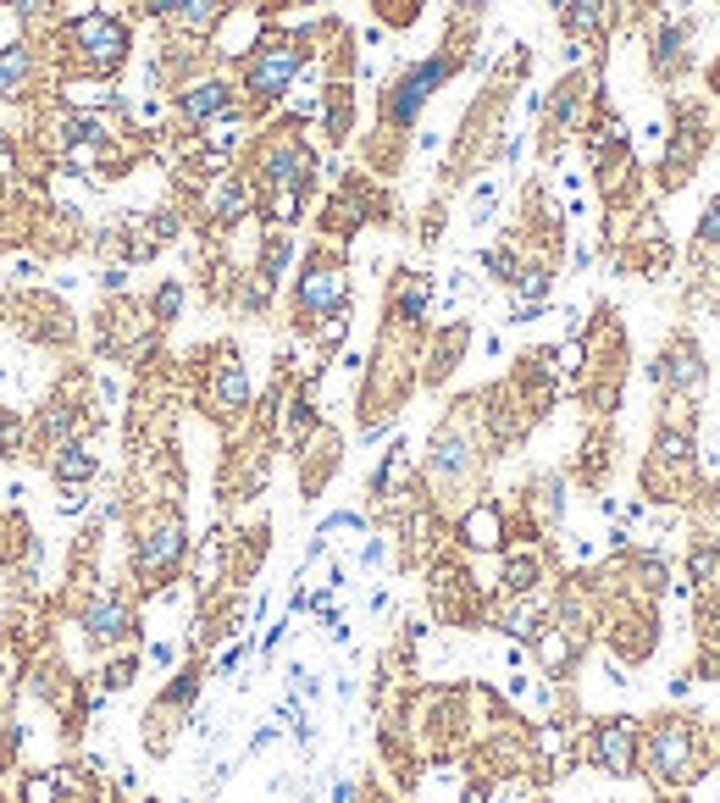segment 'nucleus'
<instances>
[{"label": "nucleus", "mask_w": 720, "mask_h": 803, "mask_svg": "<svg viewBox=\"0 0 720 803\" xmlns=\"http://www.w3.org/2000/svg\"><path fill=\"white\" fill-rule=\"evenodd\" d=\"M643 770L660 787H687V781L704 776V732H698V720L687 715H665L654 720L643 732V748H637Z\"/></svg>", "instance_id": "f257e3e1"}, {"label": "nucleus", "mask_w": 720, "mask_h": 803, "mask_svg": "<svg viewBox=\"0 0 720 803\" xmlns=\"http://www.w3.org/2000/svg\"><path fill=\"white\" fill-rule=\"evenodd\" d=\"M183 554H189L183 516H178V510H150V521H144L139 538H133V571H139V582L156 593L167 576H178Z\"/></svg>", "instance_id": "f03ea898"}, {"label": "nucleus", "mask_w": 720, "mask_h": 803, "mask_svg": "<svg viewBox=\"0 0 720 803\" xmlns=\"http://www.w3.org/2000/svg\"><path fill=\"white\" fill-rule=\"evenodd\" d=\"M637 748H643V726H637L632 715H610L593 726L588 737V754L599 770H610V776H632L637 770Z\"/></svg>", "instance_id": "7ed1b4c3"}, {"label": "nucleus", "mask_w": 720, "mask_h": 803, "mask_svg": "<svg viewBox=\"0 0 720 803\" xmlns=\"http://www.w3.org/2000/svg\"><path fill=\"white\" fill-rule=\"evenodd\" d=\"M344 266L333 261H311V272H300V288H294V305H300L305 322L316 316H338L344 311Z\"/></svg>", "instance_id": "20e7f679"}, {"label": "nucleus", "mask_w": 720, "mask_h": 803, "mask_svg": "<svg viewBox=\"0 0 720 803\" xmlns=\"http://www.w3.org/2000/svg\"><path fill=\"white\" fill-rule=\"evenodd\" d=\"M300 67H305V50L294 45V39L261 45V50H255V61H250V95H261V100L283 95V89L294 84V72H300Z\"/></svg>", "instance_id": "39448f33"}, {"label": "nucleus", "mask_w": 720, "mask_h": 803, "mask_svg": "<svg viewBox=\"0 0 720 803\" xmlns=\"http://www.w3.org/2000/svg\"><path fill=\"white\" fill-rule=\"evenodd\" d=\"M455 538L466 543L471 554H493V549H504V538H510L504 504H499V499H477V504H466V510H460V521H455Z\"/></svg>", "instance_id": "423d86ee"}, {"label": "nucleus", "mask_w": 720, "mask_h": 803, "mask_svg": "<svg viewBox=\"0 0 720 803\" xmlns=\"http://www.w3.org/2000/svg\"><path fill=\"white\" fill-rule=\"evenodd\" d=\"M427 593H432V610L444 615L449 626H466V621L482 615V599H477V588H471V576L455 571V565H438Z\"/></svg>", "instance_id": "0eeeda50"}, {"label": "nucleus", "mask_w": 720, "mask_h": 803, "mask_svg": "<svg viewBox=\"0 0 720 803\" xmlns=\"http://www.w3.org/2000/svg\"><path fill=\"white\" fill-rule=\"evenodd\" d=\"M444 78H449V61H421V67H410L405 78L394 84V95L383 100V117H388V122H410L421 106H427V95L444 84Z\"/></svg>", "instance_id": "6e6552de"}, {"label": "nucleus", "mask_w": 720, "mask_h": 803, "mask_svg": "<svg viewBox=\"0 0 720 803\" xmlns=\"http://www.w3.org/2000/svg\"><path fill=\"white\" fill-rule=\"evenodd\" d=\"M84 632H89V643H95V648H117L122 637L133 632L128 599H122V593H111V588H100L95 599L84 604Z\"/></svg>", "instance_id": "1a4fd4ad"}, {"label": "nucleus", "mask_w": 720, "mask_h": 803, "mask_svg": "<svg viewBox=\"0 0 720 803\" xmlns=\"http://www.w3.org/2000/svg\"><path fill=\"white\" fill-rule=\"evenodd\" d=\"M648 377H654L660 388H671L676 399H698V394H704V360L693 355V344L665 349V355L648 366Z\"/></svg>", "instance_id": "9d476101"}, {"label": "nucleus", "mask_w": 720, "mask_h": 803, "mask_svg": "<svg viewBox=\"0 0 720 803\" xmlns=\"http://www.w3.org/2000/svg\"><path fill=\"white\" fill-rule=\"evenodd\" d=\"M72 34H78V45L89 50V61H95L100 72H117L122 56H128V28L111 23V17H84Z\"/></svg>", "instance_id": "9b49d317"}, {"label": "nucleus", "mask_w": 720, "mask_h": 803, "mask_svg": "<svg viewBox=\"0 0 720 803\" xmlns=\"http://www.w3.org/2000/svg\"><path fill=\"white\" fill-rule=\"evenodd\" d=\"M538 582H543V554L532 549H510L504 554V571H499V588H504V599H521V593H538Z\"/></svg>", "instance_id": "f8f14e48"}, {"label": "nucleus", "mask_w": 720, "mask_h": 803, "mask_svg": "<svg viewBox=\"0 0 720 803\" xmlns=\"http://www.w3.org/2000/svg\"><path fill=\"white\" fill-rule=\"evenodd\" d=\"M493 621H499V632H510V637H521V643H532V637L549 626V615H543L538 593H521V599H504V610L493 615Z\"/></svg>", "instance_id": "ddd939ff"}, {"label": "nucleus", "mask_w": 720, "mask_h": 803, "mask_svg": "<svg viewBox=\"0 0 720 803\" xmlns=\"http://www.w3.org/2000/svg\"><path fill=\"white\" fill-rule=\"evenodd\" d=\"M228 111H233V89L222 78H205V84H194L183 95V117L189 122H211V117H228Z\"/></svg>", "instance_id": "4468645a"}, {"label": "nucleus", "mask_w": 720, "mask_h": 803, "mask_svg": "<svg viewBox=\"0 0 720 803\" xmlns=\"http://www.w3.org/2000/svg\"><path fill=\"white\" fill-rule=\"evenodd\" d=\"M95 471H100V460L89 455V444H78V438L56 444V460H50V477H56V482H67V488H84Z\"/></svg>", "instance_id": "2eb2a0df"}, {"label": "nucleus", "mask_w": 720, "mask_h": 803, "mask_svg": "<svg viewBox=\"0 0 720 803\" xmlns=\"http://www.w3.org/2000/svg\"><path fill=\"white\" fill-rule=\"evenodd\" d=\"M211 405L222 410V416H233V410L250 405V383H244V366L239 360H222L211 377Z\"/></svg>", "instance_id": "dca6fc26"}, {"label": "nucleus", "mask_w": 720, "mask_h": 803, "mask_svg": "<svg viewBox=\"0 0 720 803\" xmlns=\"http://www.w3.org/2000/svg\"><path fill=\"white\" fill-rule=\"evenodd\" d=\"M687 576H693L698 599H709V593H720V543L698 538L693 549H687Z\"/></svg>", "instance_id": "f3484780"}, {"label": "nucleus", "mask_w": 720, "mask_h": 803, "mask_svg": "<svg viewBox=\"0 0 720 803\" xmlns=\"http://www.w3.org/2000/svg\"><path fill=\"white\" fill-rule=\"evenodd\" d=\"M28 78V50L12 45V50H0V95H17Z\"/></svg>", "instance_id": "a211bd4d"}, {"label": "nucleus", "mask_w": 720, "mask_h": 803, "mask_svg": "<svg viewBox=\"0 0 720 803\" xmlns=\"http://www.w3.org/2000/svg\"><path fill=\"white\" fill-rule=\"evenodd\" d=\"M205 205H211V216H216V222H233V216H239L244 205H250V194H244V183H222V189H216Z\"/></svg>", "instance_id": "6ab92c4d"}, {"label": "nucleus", "mask_w": 720, "mask_h": 803, "mask_svg": "<svg viewBox=\"0 0 720 803\" xmlns=\"http://www.w3.org/2000/svg\"><path fill=\"white\" fill-rule=\"evenodd\" d=\"M23 803H61L56 770H34V776H23Z\"/></svg>", "instance_id": "aec40b11"}, {"label": "nucleus", "mask_w": 720, "mask_h": 803, "mask_svg": "<svg viewBox=\"0 0 720 803\" xmlns=\"http://www.w3.org/2000/svg\"><path fill=\"white\" fill-rule=\"evenodd\" d=\"M133 676H139V660L122 654V660H111L106 671H100V693H122V687H133Z\"/></svg>", "instance_id": "412c9836"}, {"label": "nucleus", "mask_w": 720, "mask_h": 803, "mask_svg": "<svg viewBox=\"0 0 720 803\" xmlns=\"http://www.w3.org/2000/svg\"><path fill=\"white\" fill-rule=\"evenodd\" d=\"M17 444H23V421L0 410V455H17Z\"/></svg>", "instance_id": "4be33fe9"}, {"label": "nucleus", "mask_w": 720, "mask_h": 803, "mask_svg": "<svg viewBox=\"0 0 720 803\" xmlns=\"http://www.w3.org/2000/svg\"><path fill=\"white\" fill-rule=\"evenodd\" d=\"M593 23H599V0H571V28L576 34H588Z\"/></svg>", "instance_id": "5701e85b"}, {"label": "nucleus", "mask_w": 720, "mask_h": 803, "mask_svg": "<svg viewBox=\"0 0 720 803\" xmlns=\"http://www.w3.org/2000/svg\"><path fill=\"white\" fill-rule=\"evenodd\" d=\"M178 305H183V288L167 283V288L156 294V322H172V316H178Z\"/></svg>", "instance_id": "b1692460"}, {"label": "nucleus", "mask_w": 720, "mask_h": 803, "mask_svg": "<svg viewBox=\"0 0 720 803\" xmlns=\"http://www.w3.org/2000/svg\"><path fill=\"white\" fill-rule=\"evenodd\" d=\"M698 239H709V244H720V200L704 211V222H698Z\"/></svg>", "instance_id": "393cba45"}, {"label": "nucleus", "mask_w": 720, "mask_h": 803, "mask_svg": "<svg viewBox=\"0 0 720 803\" xmlns=\"http://www.w3.org/2000/svg\"><path fill=\"white\" fill-rule=\"evenodd\" d=\"M84 504H89V493L67 488V499H61V516H78V510H84Z\"/></svg>", "instance_id": "a878e982"}, {"label": "nucleus", "mask_w": 720, "mask_h": 803, "mask_svg": "<svg viewBox=\"0 0 720 803\" xmlns=\"http://www.w3.org/2000/svg\"><path fill=\"white\" fill-rule=\"evenodd\" d=\"M12 754H17V737L0 726V765H12Z\"/></svg>", "instance_id": "bb28decb"}, {"label": "nucleus", "mask_w": 720, "mask_h": 803, "mask_svg": "<svg viewBox=\"0 0 720 803\" xmlns=\"http://www.w3.org/2000/svg\"><path fill=\"white\" fill-rule=\"evenodd\" d=\"M144 6H150V12H161V17H172L183 6V0H144Z\"/></svg>", "instance_id": "cd10ccee"}, {"label": "nucleus", "mask_w": 720, "mask_h": 803, "mask_svg": "<svg viewBox=\"0 0 720 803\" xmlns=\"http://www.w3.org/2000/svg\"><path fill=\"white\" fill-rule=\"evenodd\" d=\"M660 803H687V798H660Z\"/></svg>", "instance_id": "c85d7f7f"}]
</instances>
